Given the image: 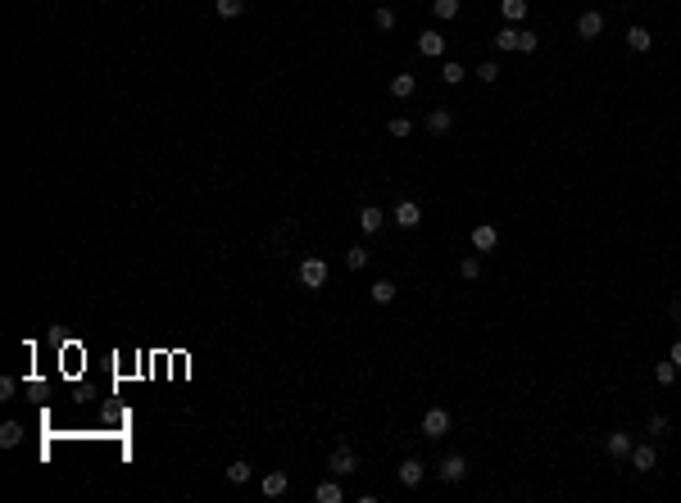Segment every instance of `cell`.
<instances>
[{
    "label": "cell",
    "instance_id": "6da1fadb",
    "mask_svg": "<svg viewBox=\"0 0 681 503\" xmlns=\"http://www.w3.org/2000/svg\"><path fill=\"white\" fill-rule=\"evenodd\" d=\"M295 277H300V286H304V290H323V286H328V259H318V254L300 259Z\"/></svg>",
    "mask_w": 681,
    "mask_h": 503
},
{
    "label": "cell",
    "instance_id": "7a4b0ae2",
    "mask_svg": "<svg viewBox=\"0 0 681 503\" xmlns=\"http://www.w3.org/2000/svg\"><path fill=\"white\" fill-rule=\"evenodd\" d=\"M436 476L445 481V485H464V481H468V458H464V453H445Z\"/></svg>",
    "mask_w": 681,
    "mask_h": 503
},
{
    "label": "cell",
    "instance_id": "3957f363",
    "mask_svg": "<svg viewBox=\"0 0 681 503\" xmlns=\"http://www.w3.org/2000/svg\"><path fill=\"white\" fill-rule=\"evenodd\" d=\"M391 222H396V227H405V231H414L418 222H423V209H418V200H400V205L391 209Z\"/></svg>",
    "mask_w": 681,
    "mask_h": 503
},
{
    "label": "cell",
    "instance_id": "277c9868",
    "mask_svg": "<svg viewBox=\"0 0 681 503\" xmlns=\"http://www.w3.org/2000/svg\"><path fill=\"white\" fill-rule=\"evenodd\" d=\"M328 471H332V476H350V471H359V453H354V449H345V444H341V449H332Z\"/></svg>",
    "mask_w": 681,
    "mask_h": 503
},
{
    "label": "cell",
    "instance_id": "5b68a950",
    "mask_svg": "<svg viewBox=\"0 0 681 503\" xmlns=\"http://www.w3.org/2000/svg\"><path fill=\"white\" fill-rule=\"evenodd\" d=\"M423 435H427V440H440V435H450V413H445V408H427V413H423Z\"/></svg>",
    "mask_w": 681,
    "mask_h": 503
},
{
    "label": "cell",
    "instance_id": "8992f818",
    "mask_svg": "<svg viewBox=\"0 0 681 503\" xmlns=\"http://www.w3.org/2000/svg\"><path fill=\"white\" fill-rule=\"evenodd\" d=\"M396 476H400V485H409V490H414V485H423V481H427V467H423L418 458H405V462L396 467Z\"/></svg>",
    "mask_w": 681,
    "mask_h": 503
},
{
    "label": "cell",
    "instance_id": "52a82bcc",
    "mask_svg": "<svg viewBox=\"0 0 681 503\" xmlns=\"http://www.w3.org/2000/svg\"><path fill=\"white\" fill-rule=\"evenodd\" d=\"M600 32H604V14H600V9H586V14L577 18V36H581V41H595Z\"/></svg>",
    "mask_w": 681,
    "mask_h": 503
},
{
    "label": "cell",
    "instance_id": "ba28073f",
    "mask_svg": "<svg viewBox=\"0 0 681 503\" xmlns=\"http://www.w3.org/2000/svg\"><path fill=\"white\" fill-rule=\"evenodd\" d=\"M495 245H500V231H495L491 222H482V227H473V249H477V254H491Z\"/></svg>",
    "mask_w": 681,
    "mask_h": 503
},
{
    "label": "cell",
    "instance_id": "9c48e42d",
    "mask_svg": "<svg viewBox=\"0 0 681 503\" xmlns=\"http://www.w3.org/2000/svg\"><path fill=\"white\" fill-rule=\"evenodd\" d=\"M604 449H609V458H631V435L627 431H609V440H604Z\"/></svg>",
    "mask_w": 681,
    "mask_h": 503
},
{
    "label": "cell",
    "instance_id": "30bf717a",
    "mask_svg": "<svg viewBox=\"0 0 681 503\" xmlns=\"http://www.w3.org/2000/svg\"><path fill=\"white\" fill-rule=\"evenodd\" d=\"M359 227L368 231V236H377V231L386 227V214H382L377 205H363V209H359Z\"/></svg>",
    "mask_w": 681,
    "mask_h": 503
},
{
    "label": "cell",
    "instance_id": "8fae6325",
    "mask_svg": "<svg viewBox=\"0 0 681 503\" xmlns=\"http://www.w3.org/2000/svg\"><path fill=\"white\" fill-rule=\"evenodd\" d=\"M418 55H427V60L445 55V36L440 32H418Z\"/></svg>",
    "mask_w": 681,
    "mask_h": 503
},
{
    "label": "cell",
    "instance_id": "7c38bea8",
    "mask_svg": "<svg viewBox=\"0 0 681 503\" xmlns=\"http://www.w3.org/2000/svg\"><path fill=\"white\" fill-rule=\"evenodd\" d=\"M341 499H345L341 481H318V485H313V503H341Z\"/></svg>",
    "mask_w": 681,
    "mask_h": 503
},
{
    "label": "cell",
    "instance_id": "4fadbf2b",
    "mask_svg": "<svg viewBox=\"0 0 681 503\" xmlns=\"http://www.w3.org/2000/svg\"><path fill=\"white\" fill-rule=\"evenodd\" d=\"M654 462H659L654 444H636V449H631V467L636 471H654Z\"/></svg>",
    "mask_w": 681,
    "mask_h": 503
},
{
    "label": "cell",
    "instance_id": "5bb4252c",
    "mask_svg": "<svg viewBox=\"0 0 681 503\" xmlns=\"http://www.w3.org/2000/svg\"><path fill=\"white\" fill-rule=\"evenodd\" d=\"M450 128H454V113H450V109H431L427 113V132H431V137H445Z\"/></svg>",
    "mask_w": 681,
    "mask_h": 503
},
{
    "label": "cell",
    "instance_id": "9a60e30c",
    "mask_svg": "<svg viewBox=\"0 0 681 503\" xmlns=\"http://www.w3.org/2000/svg\"><path fill=\"white\" fill-rule=\"evenodd\" d=\"M649 46H654V36L645 27H627V50L631 55H649Z\"/></svg>",
    "mask_w": 681,
    "mask_h": 503
},
{
    "label": "cell",
    "instance_id": "2e32d148",
    "mask_svg": "<svg viewBox=\"0 0 681 503\" xmlns=\"http://www.w3.org/2000/svg\"><path fill=\"white\" fill-rule=\"evenodd\" d=\"M286 485H291V481H286V471H268L264 481H259V490H264L268 499H277V495H286Z\"/></svg>",
    "mask_w": 681,
    "mask_h": 503
},
{
    "label": "cell",
    "instance_id": "e0dca14e",
    "mask_svg": "<svg viewBox=\"0 0 681 503\" xmlns=\"http://www.w3.org/2000/svg\"><path fill=\"white\" fill-rule=\"evenodd\" d=\"M414 91H418L414 73H396V77H391V95H396V100H409Z\"/></svg>",
    "mask_w": 681,
    "mask_h": 503
},
{
    "label": "cell",
    "instance_id": "ac0fdd59",
    "mask_svg": "<svg viewBox=\"0 0 681 503\" xmlns=\"http://www.w3.org/2000/svg\"><path fill=\"white\" fill-rule=\"evenodd\" d=\"M368 295H372V304H391V299H396V282H386V277H382V282L368 286Z\"/></svg>",
    "mask_w": 681,
    "mask_h": 503
},
{
    "label": "cell",
    "instance_id": "d6986e66",
    "mask_svg": "<svg viewBox=\"0 0 681 503\" xmlns=\"http://www.w3.org/2000/svg\"><path fill=\"white\" fill-rule=\"evenodd\" d=\"M223 476H227V485H245V481H250V462H245V458H236L232 467L223 471Z\"/></svg>",
    "mask_w": 681,
    "mask_h": 503
},
{
    "label": "cell",
    "instance_id": "ffe728a7",
    "mask_svg": "<svg viewBox=\"0 0 681 503\" xmlns=\"http://www.w3.org/2000/svg\"><path fill=\"white\" fill-rule=\"evenodd\" d=\"M500 14L509 18V23H522V18H527V0H500Z\"/></svg>",
    "mask_w": 681,
    "mask_h": 503
},
{
    "label": "cell",
    "instance_id": "44dd1931",
    "mask_svg": "<svg viewBox=\"0 0 681 503\" xmlns=\"http://www.w3.org/2000/svg\"><path fill=\"white\" fill-rule=\"evenodd\" d=\"M459 277H464V282H477V277H482V259H477V254L459 259Z\"/></svg>",
    "mask_w": 681,
    "mask_h": 503
},
{
    "label": "cell",
    "instance_id": "7402d4cb",
    "mask_svg": "<svg viewBox=\"0 0 681 503\" xmlns=\"http://www.w3.org/2000/svg\"><path fill=\"white\" fill-rule=\"evenodd\" d=\"M0 444H5V449L23 444V427H18V422H5V427H0Z\"/></svg>",
    "mask_w": 681,
    "mask_h": 503
},
{
    "label": "cell",
    "instance_id": "603a6c76",
    "mask_svg": "<svg viewBox=\"0 0 681 503\" xmlns=\"http://www.w3.org/2000/svg\"><path fill=\"white\" fill-rule=\"evenodd\" d=\"M345 268H350V273L368 268V249H363V245H350V254H345Z\"/></svg>",
    "mask_w": 681,
    "mask_h": 503
},
{
    "label": "cell",
    "instance_id": "cb8c5ba5",
    "mask_svg": "<svg viewBox=\"0 0 681 503\" xmlns=\"http://www.w3.org/2000/svg\"><path fill=\"white\" fill-rule=\"evenodd\" d=\"M518 36H522V32H518V27L509 23V27H500V36H495V46H500V50H518Z\"/></svg>",
    "mask_w": 681,
    "mask_h": 503
},
{
    "label": "cell",
    "instance_id": "d4e9b609",
    "mask_svg": "<svg viewBox=\"0 0 681 503\" xmlns=\"http://www.w3.org/2000/svg\"><path fill=\"white\" fill-rule=\"evenodd\" d=\"M386 132H391V137H400V141H405V137H409V132H414V123H409V118H405V113H396V118H391V123H386Z\"/></svg>",
    "mask_w": 681,
    "mask_h": 503
},
{
    "label": "cell",
    "instance_id": "484cf974",
    "mask_svg": "<svg viewBox=\"0 0 681 503\" xmlns=\"http://www.w3.org/2000/svg\"><path fill=\"white\" fill-rule=\"evenodd\" d=\"M431 14L436 18H459V0H431Z\"/></svg>",
    "mask_w": 681,
    "mask_h": 503
},
{
    "label": "cell",
    "instance_id": "4316f807",
    "mask_svg": "<svg viewBox=\"0 0 681 503\" xmlns=\"http://www.w3.org/2000/svg\"><path fill=\"white\" fill-rule=\"evenodd\" d=\"M654 381H659V385H673V381H677V363H673V359L659 363V367H654Z\"/></svg>",
    "mask_w": 681,
    "mask_h": 503
},
{
    "label": "cell",
    "instance_id": "83f0119b",
    "mask_svg": "<svg viewBox=\"0 0 681 503\" xmlns=\"http://www.w3.org/2000/svg\"><path fill=\"white\" fill-rule=\"evenodd\" d=\"M440 77H445V86H459V82H464V64L445 60V69H440Z\"/></svg>",
    "mask_w": 681,
    "mask_h": 503
},
{
    "label": "cell",
    "instance_id": "f1b7e54d",
    "mask_svg": "<svg viewBox=\"0 0 681 503\" xmlns=\"http://www.w3.org/2000/svg\"><path fill=\"white\" fill-rule=\"evenodd\" d=\"M218 14H223V18H241L245 14V0H218Z\"/></svg>",
    "mask_w": 681,
    "mask_h": 503
},
{
    "label": "cell",
    "instance_id": "f546056e",
    "mask_svg": "<svg viewBox=\"0 0 681 503\" xmlns=\"http://www.w3.org/2000/svg\"><path fill=\"white\" fill-rule=\"evenodd\" d=\"M372 23H377L382 32H386V27H396V9H391V5H377V14H372Z\"/></svg>",
    "mask_w": 681,
    "mask_h": 503
},
{
    "label": "cell",
    "instance_id": "4dcf8cb0",
    "mask_svg": "<svg viewBox=\"0 0 681 503\" xmlns=\"http://www.w3.org/2000/svg\"><path fill=\"white\" fill-rule=\"evenodd\" d=\"M477 77H482V82H500V64H495V60L477 64Z\"/></svg>",
    "mask_w": 681,
    "mask_h": 503
},
{
    "label": "cell",
    "instance_id": "1f68e13d",
    "mask_svg": "<svg viewBox=\"0 0 681 503\" xmlns=\"http://www.w3.org/2000/svg\"><path fill=\"white\" fill-rule=\"evenodd\" d=\"M518 50H522V55H536V32H522V36H518Z\"/></svg>",
    "mask_w": 681,
    "mask_h": 503
},
{
    "label": "cell",
    "instance_id": "d6a6232c",
    "mask_svg": "<svg viewBox=\"0 0 681 503\" xmlns=\"http://www.w3.org/2000/svg\"><path fill=\"white\" fill-rule=\"evenodd\" d=\"M645 427H649V435H663V431H668V418H663V413H654Z\"/></svg>",
    "mask_w": 681,
    "mask_h": 503
},
{
    "label": "cell",
    "instance_id": "836d02e7",
    "mask_svg": "<svg viewBox=\"0 0 681 503\" xmlns=\"http://www.w3.org/2000/svg\"><path fill=\"white\" fill-rule=\"evenodd\" d=\"M14 390H18V381H14V376H0V399H9Z\"/></svg>",
    "mask_w": 681,
    "mask_h": 503
},
{
    "label": "cell",
    "instance_id": "e575fe53",
    "mask_svg": "<svg viewBox=\"0 0 681 503\" xmlns=\"http://www.w3.org/2000/svg\"><path fill=\"white\" fill-rule=\"evenodd\" d=\"M668 317H673V322H681V295L673 299V304H668Z\"/></svg>",
    "mask_w": 681,
    "mask_h": 503
},
{
    "label": "cell",
    "instance_id": "d590c367",
    "mask_svg": "<svg viewBox=\"0 0 681 503\" xmlns=\"http://www.w3.org/2000/svg\"><path fill=\"white\" fill-rule=\"evenodd\" d=\"M668 359H673V363H677V372H681V340L673 345V350H668Z\"/></svg>",
    "mask_w": 681,
    "mask_h": 503
},
{
    "label": "cell",
    "instance_id": "8d00e7d4",
    "mask_svg": "<svg viewBox=\"0 0 681 503\" xmlns=\"http://www.w3.org/2000/svg\"><path fill=\"white\" fill-rule=\"evenodd\" d=\"M382 5H391V0H382Z\"/></svg>",
    "mask_w": 681,
    "mask_h": 503
}]
</instances>
